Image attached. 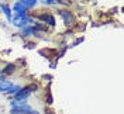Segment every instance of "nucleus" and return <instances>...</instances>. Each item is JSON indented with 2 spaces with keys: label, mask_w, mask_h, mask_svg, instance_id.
<instances>
[{
  "label": "nucleus",
  "mask_w": 124,
  "mask_h": 114,
  "mask_svg": "<svg viewBox=\"0 0 124 114\" xmlns=\"http://www.w3.org/2000/svg\"><path fill=\"white\" fill-rule=\"evenodd\" d=\"M18 1H20L25 8H31V7H34V6L37 4L38 0H18Z\"/></svg>",
  "instance_id": "nucleus-8"
},
{
  "label": "nucleus",
  "mask_w": 124,
  "mask_h": 114,
  "mask_svg": "<svg viewBox=\"0 0 124 114\" xmlns=\"http://www.w3.org/2000/svg\"><path fill=\"white\" fill-rule=\"evenodd\" d=\"M11 86H13V83H11V82H8V80H4V79H1V80H0V91H3V93H6Z\"/></svg>",
  "instance_id": "nucleus-7"
},
{
  "label": "nucleus",
  "mask_w": 124,
  "mask_h": 114,
  "mask_svg": "<svg viewBox=\"0 0 124 114\" xmlns=\"http://www.w3.org/2000/svg\"><path fill=\"white\" fill-rule=\"evenodd\" d=\"M10 113L11 114H38L37 110L31 108L27 103L24 101H16V100H11L10 103Z\"/></svg>",
  "instance_id": "nucleus-1"
},
{
  "label": "nucleus",
  "mask_w": 124,
  "mask_h": 114,
  "mask_svg": "<svg viewBox=\"0 0 124 114\" xmlns=\"http://www.w3.org/2000/svg\"><path fill=\"white\" fill-rule=\"evenodd\" d=\"M14 70H16V65L10 63V65H7L6 68H4L3 70H1V73H3V75H11V73H13Z\"/></svg>",
  "instance_id": "nucleus-9"
},
{
  "label": "nucleus",
  "mask_w": 124,
  "mask_h": 114,
  "mask_svg": "<svg viewBox=\"0 0 124 114\" xmlns=\"http://www.w3.org/2000/svg\"><path fill=\"white\" fill-rule=\"evenodd\" d=\"M20 89H21V87H20L18 84H13V86H11V87H10V89L6 91V93H7V94H16V93L20 90Z\"/></svg>",
  "instance_id": "nucleus-11"
},
{
  "label": "nucleus",
  "mask_w": 124,
  "mask_h": 114,
  "mask_svg": "<svg viewBox=\"0 0 124 114\" xmlns=\"http://www.w3.org/2000/svg\"><path fill=\"white\" fill-rule=\"evenodd\" d=\"M13 10H14V13H20V11H27V8L24 7L23 4L20 3V1H16L14 6H13Z\"/></svg>",
  "instance_id": "nucleus-10"
},
{
  "label": "nucleus",
  "mask_w": 124,
  "mask_h": 114,
  "mask_svg": "<svg viewBox=\"0 0 124 114\" xmlns=\"http://www.w3.org/2000/svg\"><path fill=\"white\" fill-rule=\"evenodd\" d=\"M42 3H45V4H54V3H56V0H42Z\"/></svg>",
  "instance_id": "nucleus-13"
},
{
  "label": "nucleus",
  "mask_w": 124,
  "mask_h": 114,
  "mask_svg": "<svg viewBox=\"0 0 124 114\" xmlns=\"http://www.w3.org/2000/svg\"><path fill=\"white\" fill-rule=\"evenodd\" d=\"M82 41H83V38H78L76 41H75V42H73V44H72V46H75V45H78V44H80V42H82Z\"/></svg>",
  "instance_id": "nucleus-14"
},
{
  "label": "nucleus",
  "mask_w": 124,
  "mask_h": 114,
  "mask_svg": "<svg viewBox=\"0 0 124 114\" xmlns=\"http://www.w3.org/2000/svg\"><path fill=\"white\" fill-rule=\"evenodd\" d=\"M35 90H37V84H28L25 87H21L16 94H13V100H16V101H24L31 94V91H35Z\"/></svg>",
  "instance_id": "nucleus-2"
},
{
  "label": "nucleus",
  "mask_w": 124,
  "mask_h": 114,
  "mask_svg": "<svg viewBox=\"0 0 124 114\" xmlns=\"http://www.w3.org/2000/svg\"><path fill=\"white\" fill-rule=\"evenodd\" d=\"M32 34V27H28V25H25L23 28V37H28Z\"/></svg>",
  "instance_id": "nucleus-12"
},
{
  "label": "nucleus",
  "mask_w": 124,
  "mask_h": 114,
  "mask_svg": "<svg viewBox=\"0 0 124 114\" xmlns=\"http://www.w3.org/2000/svg\"><path fill=\"white\" fill-rule=\"evenodd\" d=\"M30 21L31 20L28 17H13V20H11V23L14 24L16 27H18V28H24Z\"/></svg>",
  "instance_id": "nucleus-4"
},
{
  "label": "nucleus",
  "mask_w": 124,
  "mask_h": 114,
  "mask_svg": "<svg viewBox=\"0 0 124 114\" xmlns=\"http://www.w3.org/2000/svg\"><path fill=\"white\" fill-rule=\"evenodd\" d=\"M0 8H1V11L4 13V15L7 17V21H8V23H11V20H13V15H11V8L8 7L7 4H1V6H0Z\"/></svg>",
  "instance_id": "nucleus-6"
},
{
  "label": "nucleus",
  "mask_w": 124,
  "mask_h": 114,
  "mask_svg": "<svg viewBox=\"0 0 124 114\" xmlns=\"http://www.w3.org/2000/svg\"><path fill=\"white\" fill-rule=\"evenodd\" d=\"M38 18H39V20H42L44 23H48L51 27H54V25H55V18L49 14V13H42V14L38 15Z\"/></svg>",
  "instance_id": "nucleus-5"
},
{
  "label": "nucleus",
  "mask_w": 124,
  "mask_h": 114,
  "mask_svg": "<svg viewBox=\"0 0 124 114\" xmlns=\"http://www.w3.org/2000/svg\"><path fill=\"white\" fill-rule=\"evenodd\" d=\"M58 13H59V15L63 18V24H65V25H68V27H69V25L73 24L75 17H73V14H72L70 11H68V10H59Z\"/></svg>",
  "instance_id": "nucleus-3"
}]
</instances>
